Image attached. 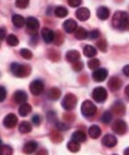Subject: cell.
Listing matches in <instances>:
<instances>
[{
  "label": "cell",
  "instance_id": "6da1fadb",
  "mask_svg": "<svg viewBox=\"0 0 129 155\" xmlns=\"http://www.w3.org/2000/svg\"><path fill=\"white\" fill-rule=\"evenodd\" d=\"M112 26L118 30H129V15L124 11H117L114 13L112 20Z\"/></svg>",
  "mask_w": 129,
  "mask_h": 155
},
{
  "label": "cell",
  "instance_id": "7a4b0ae2",
  "mask_svg": "<svg viewBox=\"0 0 129 155\" xmlns=\"http://www.w3.org/2000/svg\"><path fill=\"white\" fill-rule=\"evenodd\" d=\"M12 74L17 77H26L31 73V67L28 65L12 63L10 66Z\"/></svg>",
  "mask_w": 129,
  "mask_h": 155
},
{
  "label": "cell",
  "instance_id": "3957f363",
  "mask_svg": "<svg viewBox=\"0 0 129 155\" xmlns=\"http://www.w3.org/2000/svg\"><path fill=\"white\" fill-rule=\"evenodd\" d=\"M97 112V107L91 101H85L81 104V114L86 117L93 116Z\"/></svg>",
  "mask_w": 129,
  "mask_h": 155
},
{
  "label": "cell",
  "instance_id": "277c9868",
  "mask_svg": "<svg viewBox=\"0 0 129 155\" xmlns=\"http://www.w3.org/2000/svg\"><path fill=\"white\" fill-rule=\"evenodd\" d=\"M77 102H78V98L74 94H66L64 97V100L62 101V106L65 110H73L76 106H77Z\"/></svg>",
  "mask_w": 129,
  "mask_h": 155
},
{
  "label": "cell",
  "instance_id": "5b68a950",
  "mask_svg": "<svg viewBox=\"0 0 129 155\" xmlns=\"http://www.w3.org/2000/svg\"><path fill=\"white\" fill-rule=\"evenodd\" d=\"M107 96H108L107 91L103 87H98L93 89L92 97L94 98V101L96 102H99V103L104 102L106 101V98H107Z\"/></svg>",
  "mask_w": 129,
  "mask_h": 155
},
{
  "label": "cell",
  "instance_id": "8992f818",
  "mask_svg": "<svg viewBox=\"0 0 129 155\" xmlns=\"http://www.w3.org/2000/svg\"><path fill=\"white\" fill-rule=\"evenodd\" d=\"M45 89V84L41 80H34L30 84V91L34 96H39Z\"/></svg>",
  "mask_w": 129,
  "mask_h": 155
},
{
  "label": "cell",
  "instance_id": "52a82bcc",
  "mask_svg": "<svg viewBox=\"0 0 129 155\" xmlns=\"http://www.w3.org/2000/svg\"><path fill=\"white\" fill-rule=\"evenodd\" d=\"M112 128L113 132L116 133L117 135H124L127 130V125L125 122H124L123 120H116L112 124Z\"/></svg>",
  "mask_w": 129,
  "mask_h": 155
},
{
  "label": "cell",
  "instance_id": "ba28073f",
  "mask_svg": "<svg viewBox=\"0 0 129 155\" xmlns=\"http://www.w3.org/2000/svg\"><path fill=\"white\" fill-rule=\"evenodd\" d=\"M108 76V71L104 68L97 69L92 74V78L96 82H103Z\"/></svg>",
  "mask_w": 129,
  "mask_h": 155
},
{
  "label": "cell",
  "instance_id": "9c48e42d",
  "mask_svg": "<svg viewBox=\"0 0 129 155\" xmlns=\"http://www.w3.org/2000/svg\"><path fill=\"white\" fill-rule=\"evenodd\" d=\"M26 25H27V30H29L30 32H33V34L36 35V33H37L36 31L40 27V22L34 17H29L26 20Z\"/></svg>",
  "mask_w": 129,
  "mask_h": 155
},
{
  "label": "cell",
  "instance_id": "30bf717a",
  "mask_svg": "<svg viewBox=\"0 0 129 155\" xmlns=\"http://www.w3.org/2000/svg\"><path fill=\"white\" fill-rule=\"evenodd\" d=\"M102 143L107 148H112L117 144V139L113 135L107 134L103 137Z\"/></svg>",
  "mask_w": 129,
  "mask_h": 155
},
{
  "label": "cell",
  "instance_id": "8fae6325",
  "mask_svg": "<svg viewBox=\"0 0 129 155\" xmlns=\"http://www.w3.org/2000/svg\"><path fill=\"white\" fill-rule=\"evenodd\" d=\"M18 123V118L14 114H8L4 119V125L7 128L15 127Z\"/></svg>",
  "mask_w": 129,
  "mask_h": 155
},
{
  "label": "cell",
  "instance_id": "7c38bea8",
  "mask_svg": "<svg viewBox=\"0 0 129 155\" xmlns=\"http://www.w3.org/2000/svg\"><path fill=\"white\" fill-rule=\"evenodd\" d=\"M108 87H109V89L112 92L117 91L122 87V81L118 77L113 76V77L110 78V80L108 82Z\"/></svg>",
  "mask_w": 129,
  "mask_h": 155
},
{
  "label": "cell",
  "instance_id": "4fadbf2b",
  "mask_svg": "<svg viewBox=\"0 0 129 155\" xmlns=\"http://www.w3.org/2000/svg\"><path fill=\"white\" fill-rule=\"evenodd\" d=\"M13 100L16 103L22 105V104L26 103V101L28 100V95L22 90H18V91H16L15 93H14Z\"/></svg>",
  "mask_w": 129,
  "mask_h": 155
},
{
  "label": "cell",
  "instance_id": "5bb4252c",
  "mask_svg": "<svg viewBox=\"0 0 129 155\" xmlns=\"http://www.w3.org/2000/svg\"><path fill=\"white\" fill-rule=\"evenodd\" d=\"M41 35H42V39H44V41L45 42V43H47V44L51 43V42H53L54 39V31L49 29V28H47V27L42 28Z\"/></svg>",
  "mask_w": 129,
  "mask_h": 155
},
{
  "label": "cell",
  "instance_id": "9a60e30c",
  "mask_svg": "<svg viewBox=\"0 0 129 155\" xmlns=\"http://www.w3.org/2000/svg\"><path fill=\"white\" fill-rule=\"evenodd\" d=\"M63 27L66 33L71 34L73 32H76L78 29V24L76 22V21L72 20V19H69L66 20L64 23H63Z\"/></svg>",
  "mask_w": 129,
  "mask_h": 155
},
{
  "label": "cell",
  "instance_id": "2e32d148",
  "mask_svg": "<svg viewBox=\"0 0 129 155\" xmlns=\"http://www.w3.org/2000/svg\"><path fill=\"white\" fill-rule=\"evenodd\" d=\"M66 59L67 61H69L71 63H76L80 59V53L78 50H75V49L69 50L66 54Z\"/></svg>",
  "mask_w": 129,
  "mask_h": 155
},
{
  "label": "cell",
  "instance_id": "e0dca14e",
  "mask_svg": "<svg viewBox=\"0 0 129 155\" xmlns=\"http://www.w3.org/2000/svg\"><path fill=\"white\" fill-rule=\"evenodd\" d=\"M76 16L79 21H85L90 18L91 12H90L89 8H80L76 11Z\"/></svg>",
  "mask_w": 129,
  "mask_h": 155
},
{
  "label": "cell",
  "instance_id": "ac0fdd59",
  "mask_svg": "<svg viewBox=\"0 0 129 155\" xmlns=\"http://www.w3.org/2000/svg\"><path fill=\"white\" fill-rule=\"evenodd\" d=\"M37 146H38V144L35 141H28L23 146V152L25 154H28V155L32 154L36 150Z\"/></svg>",
  "mask_w": 129,
  "mask_h": 155
},
{
  "label": "cell",
  "instance_id": "d6986e66",
  "mask_svg": "<svg viewBox=\"0 0 129 155\" xmlns=\"http://www.w3.org/2000/svg\"><path fill=\"white\" fill-rule=\"evenodd\" d=\"M97 16L100 20L105 21L110 17V10L106 7H100L97 9Z\"/></svg>",
  "mask_w": 129,
  "mask_h": 155
},
{
  "label": "cell",
  "instance_id": "ffe728a7",
  "mask_svg": "<svg viewBox=\"0 0 129 155\" xmlns=\"http://www.w3.org/2000/svg\"><path fill=\"white\" fill-rule=\"evenodd\" d=\"M88 134H89V136H90L91 138L96 139V138H98L100 136H101L102 130H101V128H100V126H99V125L93 124V125H91V127L89 128Z\"/></svg>",
  "mask_w": 129,
  "mask_h": 155
},
{
  "label": "cell",
  "instance_id": "44dd1931",
  "mask_svg": "<svg viewBox=\"0 0 129 155\" xmlns=\"http://www.w3.org/2000/svg\"><path fill=\"white\" fill-rule=\"evenodd\" d=\"M86 138H87V136H86V134L83 131H81V130L76 131L72 135V140H74V141H76L78 143L85 142Z\"/></svg>",
  "mask_w": 129,
  "mask_h": 155
},
{
  "label": "cell",
  "instance_id": "7402d4cb",
  "mask_svg": "<svg viewBox=\"0 0 129 155\" xmlns=\"http://www.w3.org/2000/svg\"><path fill=\"white\" fill-rule=\"evenodd\" d=\"M32 110V106L30 104L24 103V104H22V105L20 106V108H19V114H20V116L26 117V116H28L29 114H31Z\"/></svg>",
  "mask_w": 129,
  "mask_h": 155
},
{
  "label": "cell",
  "instance_id": "603a6c76",
  "mask_svg": "<svg viewBox=\"0 0 129 155\" xmlns=\"http://www.w3.org/2000/svg\"><path fill=\"white\" fill-rule=\"evenodd\" d=\"M83 53L86 57L92 58L97 55V49L91 45H87V46H85V48H83Z\"/></svg>",
  "mask_w": 129,
  "mask_h": 155
},
{
  "label": "cell",
  "instance_id": "cb8c5ba5",
  "mask_svg": "<svg viewBox=\"0 0 129 155\" xmlns=\"http://www.w3.org/2000/svg\"><path fill=\"white\" fill-rule=\"evenodd\" d=\"M89 36L87 30L84 29L83 27H78L77 31L75 32V37L78 40H84Z\"/></svg>",
  "mask_w": 129,
  "mask_h": 155
},
{
  "label": "cell",
  "instance_id": "d4e9b609",
  "mask_svg": "<svg viewBox=\"0 0 129 155\" xmlns=\"http://www.w3.org/2000/svg\"><path fill=\"white\" fill-rule=\"evenodd\" d=\"M12 22H13V24L15 25L16 27L21 28L25 24L26 21H25V19L21 15H18V14H16V15H14L12 17Z\"/></svg>",
  "mask_w": 129,
  "mask_h": 155
},
{
  "label": "cell",
  "instance_id": "484cf974",
  "mask_svg": "<svg viewBox=\"0 0 129 155\" xmlns=\"http://www.w3.org/2000/svg\"><path fill=\"white\" fill-rule=\"evenodd\" d=\"M60 96H61V91L59 88H57V87H53L48 92V97L52 101L58 100V98L60 97Z\"/></svg>",
  "mask_w": 129,
  "mask_h": 155
},
{
  "label": "cell",
  "instance_id": "4316f807",
  "mask_svg": "<svg viewBox=\"0 0 129 155\" xmlns=\"http://www.w3.org/2000/svg\"><path fill=\"white\" fill-rule=\"evenodd\" d=\"M19 130L20 133L22 134H27V133H30L32 131V125L31 124L27 122V121H23L20 123V126H19Z\"/></svg>",
  "mask_w": 129,
  "mask_h": 155
},
{
  "label": "cell",
  "instance_id": "83f0119b",
  "mask_svg": "<svg viewBox=\"0 0 129 155\" xmlns=\"http://www.w3.org/2000/svg\"><path fill=\"white\" fill-rule=\"evenodd\" d=\"M54 14H55V16L58 18H65L67 16L68 10L66 9V8L63 6H59L54 9Z\"/></svg>",
  "mask_w": 129,
  "mask_h": 155
},
{
  "label": "cell",
  "instance_id": "f1b7e54d",
  "mask_svg": "<svg viewBox=\"0 0 129 155\" xmlns=\"http://www.w3.org/2000/svg\"><path fill=\"white\" fill-rule=\"evenodd\" d=\"M112 110L115 112L117 115H123L124 114V111H125V107L123 103L121 102H116L112 106Z\"/></svg>",
  "mask_w": 129,
  "mask_h": 155
},
{
  "label": "cell",
  "instance_id": "f546056e",
  "mask_svg": "<svg viewBox=\"0 0 129 155\" xmlns=\"http://www.w3.org/2000/svg\"><path fill=\"white\" fill-rule=\"evenodd\" d=\"M8 45L11 46V47H16L19 45V39L15 35H8V37L6 38Z\"/></svg>",
  "mask_w": 129,
  "mask_h": 155
},
{
  "label": "cell",
  "instance_id": "4dcf8cb0",
  "mask_svg": "<svg viewBox=\"0 0 129 155\" xmlns=\"http://www.w3.org/2000/svg\"><path fill=\"white\" fill-rule=\"evenodd\" d=\"M67 149L71 151V152H78L80 150V145L79 143L74 141V140H71L67 143Z\"/></svg>",
  "mask_w": 129,
  "mask_h": 155
},
{
  "label": "cell",
  "instance_id": "1f68e13d",
  "mask_svg": "<svg viewBox=\"0 0 129 155\" xmlns=\"http://www.w3.org/2000/svg\"><path fill=\"white\" fill-rule=\"evenodd\" d=\"M13 149L8 145H1L0 148V155H12Z\"/></svg>",
  "mask_w": 129,
  "mask_h": 155
},
{
  "label": "cell",
  "instance_id": "d6a6232c",
  "mask_svg": "<svg viewBox=\"0 0 129 155\" xmlns=\"http://www.w3.org/2000/svg\"><path fill=\"white\" fill-rule=\"evenodd\" d=\"M20 55H21V57L25 60H31L32 58V52L30 50V49H28V48H22L20 49Z\"/></svg>",
  "mask_w": 129,
  "mask_h": 155
},
{
  "label": "cell",
  "instance_id": "836d02e7",
  "mask_svg": "<svg viewBox=\"0 0 129 155\" xmlns=\"http://www.w3.org/2000/svg\"><path fill=\"white\" fill-rule=\"evenodd\" d=\"M100 64H101V62H100V61L98 59H92L88 62V67L91 70H97V68H99Z\"/></svg>",
  "mask_w": 129,
  "mask_h": 155
},
{
  "label": "cell",
  "instance_id": "e575fe53",
  "mask_svg": "<svg viewBox=\"0 0 129 155\" xmlns=\"http://www.w3.org/2000/svg\"><path fill=\"white\" fill-rule=\"evenodd\" d=\"M112 115L111 114V111H105L103 114L101 120L103 124H109L112 121Z\"/></svg>",
  "mask_w": 129,
  "mask_h": 155
},
{
  "label": "cell",
  "instance_id": "d590c367",
  "mask_svg": "<svg viewBox=\"0 0 129 155\" xmlns=\"http://www.w3.org/2000/svg\"><path fill=\"white\" fill-rule=\"evenodd\" d=\"M97 47L100 48V50L106 52L107 51V42L104 39H101L100 41L97 42Z\"/></svg>",
  "mask_w": 129,
  "mask_h": 155
},
{
  "label": "cell",
  "instance_id": "8d00e7d4",
  "mask_svg": "<svg viewBox=\"0 0 129 155\" xmlns=\"http://www.w3.org/2000/svg\"><path fill=\"white\" fill-rule=\"evenodd\" d=\"M29 2L28 0H18L16 1V7L19 8H26L29 6Z\"/></svg>",
  "mask_w": 129,
  "mask_h": 155
},
{
  "label": "cell",
  "instance_id": "74e56055",
  "mask_svg": "<svg viewBox=\"0 0 129 155\" xmlns=\"http://www.w3.org/2000/svg\"><path fill=\"white\" fill-rule=\"evenodd\" d=\"M100 36H101V33H100L99 30L95 29V30H92L90 34H89V37L91 39H97L99 38Z\"/></svg>",
  "mask_w": 129,
  "mask_h": 155
},
{
  "label": "cell",
  "instance_id": "f35d334b",
  "mask_svg": "<svg viewBox=\"0 0 129 155\" xmlns=\"http://www.w3.org/2000/svg\"><path fill=\"white\" fill-rule=\"evenodd\" d=\"M82 1H80V0H68L67 3L70 7H73V8H77L78 6H80Z\"/></svg>",
  "mask_w": 129,
  "mask_h": 155
},
{
  "label": "cell",
  "instance_id": "ab89813d",
  "mask_svg": "<svg viewBox=\"0 0 129 155\" xmlns=\"http://www.w3.org/2000/svg\"><path fill=\"white\" fill-rule=\"evenodd\" d=\"M32 123L35 124V125H40V124H41V117H40V115H38V114H35V115H33L32 116Z\"/></svg>",
  "mask_w": 129,
  "mask_h": 155
},
{
  "label": "cell",
  "instance_id": "60d3db41",
  "mask_svg": "<svg viewBox=\"0 0 129 155\" xmlns=\"http://www.w3.org/2000/svg\"><path fill=\"white\" fill-rule=\"evenodd\" d=\"M73 68H74L75 71L79 72V71H81V70L83 69V63H82V62H80V61H78V62L74 63Z\"/></svg>",
  "mask_w": 129,
  "mask_h": 155
},
{
  "label": "cell",
  "instance_id": "b9f144b4",
  "mask_svg": "<svg viewBox=\"0 0 129 155\" xmlns=\"http://www.w3.org/2000/svg\"><path fill=\"white\" fill-rule=\"evenodd\" d=\"M56 127H57V129H59V130H67L68 129V125H66V124H63V123H57L56 124Z\"/></svg>",
  "mask_w": 129,
  "mask_h": 155
},
{
  "label": "cell",
  "instance_id": "7bdbcfd3",
  "mask_svg": "<svg viewBox=\"0 0 129 155\" xmlns=\"http://www.w3.org/2000/svg\"><path fill=\"white\" fill-rule=\"evenodd\" d=\"M7 97V91H6V88L4 87H1V97H0V101H4L5 98Z\"/></svg>",
  "mask_w": 129,
  "mask_h": 155
},
{
  "label": "cell",
  "instance_id": "ee69618b",
  "mask_svg": "<svg viewBox=\"0 0 129 155\" xmlns=\"http://www.w3.org/2000/svg\"><path fill=\"white\" fill-rule=\"evenodd\" d=\"M123 73L125 76L129 77V64L128 65H125L123 69Z\"/></svg>",
  "mask_w": 129,
  "mask_h": 155
},
{
  "label": "cell",
  "instance_id": "f6af8a7d",
  "mask_svg": "<svg viewBox=\"0 0 129 155\" xmlns=\"http://www.w3.org/2000/svg\"><path fill=\"white\" fill-rule=\"evenodd\" d=\"M6 37V29L5 28H1V40H4Z\"/></svg>",
  "mask_w": 129,
  "mask_h": 155
},
{
  "label": "cell",
  "instance_id": "bcb514c9",
  "mask_svg": "<svg viewBox=\"0 0 129 155\" xmlns=\"http://www.w3.org/2000/svg\"><path fill=\"white\" fill-rule=\"evenodd\" d=\"M124 94L126 95V97H129V84H128V86H126L125 88H124Z\"/></svg>",
  "mask_w": 129,
  "mask_h": 155
},
{
  "label": "cell",
  "instance_id": "7dc6e473",
  "mask_svg": "<svg viewBox=\"0 0 129 155\" xmlns=\"http://www.w3.org/2000/svg\"><path fill=\"white\" fill-rule=\"evenodd\" d=\"M124 155H129V148H126L124 151Z\"/></svg>",
  "mask_w": 129,
  "mask_h": 155
},
{
  "label": "cell",
  "instance_id": "c3c4849f",
  "mask_svg": "<svg viewBox=\"0 0 129 155\" xmlns=\"http://www.w3.org/2000/svg\"><path fill=\"white\" fill-rule=\"evenodd\" d=\"M112 155H117V154H112Z\"/></svg>",
  "mask_w": 129,
  "mask_h": 155
}]
</instances>
